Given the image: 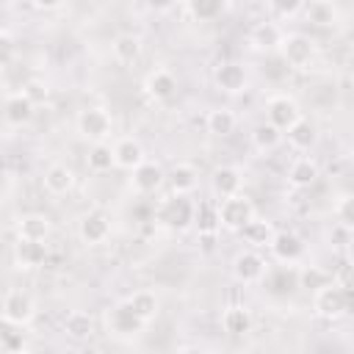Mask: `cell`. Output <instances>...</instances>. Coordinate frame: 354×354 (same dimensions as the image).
<instances>
[{
	"mask_svg": "<svg viewBox=\"0 0 354 354\" xmlns=\"http://www.w3.org/2000/svg\"><path fill=\"white\" fill-rule=\"evenodd\" d=\"M194 213H196V207L188 199V194H169V196L158 199L152 218H155V224L180 232V230H188L194 224Z\"/></svg>",
	"mask_w": 354,
	"mask_h": 354,
	"instance_id": "obj_1",
	"label": "cell"
},
{
	"mask_svg": "<svg viewBox=\"0 0 354 354\" xmlns=\"http://www.w3.org/2000/svg\"><path fill=\"white\" fill-rule=\"evenodd\" d=\"M313 310L326 321H340L351 310V290L332 279L318 290H313Z\"/></svg>",
	"mask_w": 354,
	"mask_h": 354,
	"instance_id": "obj_2",
	"label": "cell"
},
{
	"mask_svg": "<svg viewBox=\"0 0 354 354\" xmlns=\"http://www.w3.org/2000/svg\"><path fill=\"white\" fill-rule=\"evenodd\" d=\"M279 58L285 61L288 69H307L315 61V41L307 33H282V41L277 47Z\"/></svg>",
	"mask_w": 354,
	"mask_h": 354,
	"instance_id": "obj_3",
	"label": "cell"
},
{
	"mask_svg": "<svg viewBox=\"0 0 354 354\" xmlns=\"http://www.w3.org/2000/svg\"><path fill=\"white\" fill-rule=\"evenodd\" d=\"M252 216H254V205H252V199H249V196H243L241 191H238V194H232V196H221V199H218V207H216L218 227L238 232V230H241Z\"/></svg>",
	"mask_w": 354,
	"mask_h": 354,
	"instance_id": "obj_4",
	"label": "cell"
},
{
	"mask_svg": "<svg viewBox=\"0 0 354 354\" xmlns=\"http://www.w3.org/2000/svg\"><path fill=\"white\" fill-rule=\"evenodd\" d=\"M75 127H77L80 138H86L88 144H100V141H108V136L113 130V119L105 108H83L75 119Z\"/></svg>",
	"mask_w": 354,
	"mask_h": 354,
	"instance_id": "obj_5",
	"label": "cell"
},
{
	"mask_svg": "<svg viewBox=\"0 0 354 354\" xmlns=\"http://www.w3.org/2000/svg\"><path fill=\"white\" fill-rule=\"evenodd\" d=\"M147 324L136 315V310L130 307V301H116L113 307L105 310V329L116 337H136Z\"/></svg>",
	"mask_w": 354,
	"mask_h": 354,
	"instance_id": "obj_6",
	"label": "cell"
},
{
	"mask_svg": "<svg viewBox=\"0 0 354 354\" xmlns=\"http://www.w3.org/2000/svg\"><path fill=\"white\" fill-rule=\"evenodd\" d=\"M266 274H268V263L257 249H241L232 257V277L241 285H257L266 279Z\"/></svg>",
	"mask_w": 354,
	"mask_h": 354,
	"instance_id": "obj_7",
	"label": "cell"
},
{
	"mask_svg": "<svg viewBox=\"0 0 354 354\" xmlns=\"http://www.w3.org/2000/svg\"><path fill=\"white\" fill-rule=\"evenodd\" d=\"M77 238L86 243V246H100L111 238V216L100 207L88 210L80 216L77 221Z\"/></svg>",
	"mask_w": 354,
	"mask_h": 354,
	"instance_id": "obj_8",
	"label": "cell"
},
{
	"mask_svg": "<svg viewBox=\"0 0 354 354\" xmlns=\"http://www.w3.org/2000/svg\"><path fill=\"white\" fill-rule=\"evenodd\" d=\"M299 116H301V108H299V102H296L290 94H274V97H268V102H266V122H271V124L279 127L282 133H285Z\"/></svg>",
	"mask_w": 354,
	"mask_h": 354,
	"instance_id": "obj_9",
	"label": "cell"
},
{
	"mask_svg": "<svg viewBox=\"0 0 354 354\" xmlns=\"http://www.w3.org/2000/svg\"><path fill=\"white\" fill-rule=\"evenodd\" d=\"M0 310H3V318L17 324V326H28L33 321V315H36V304H33L30 293H25V290H8L3 296V307Z\"/></svg>",
	"mask_w": 354,
	"mask_h": 354,
	"instance_id": "obj_10",
	"label": "cell"
},
{
	"mask_svg": "<svg viewBox=\"0 0 354 354\" xmlns=\"http://www.w3.org/2000/svg\"><path fill=\"white\" fill-rule=\"evenodd\" d=\"M246 80H249L246 66L238 64V61H221V64L213 69V83H216V88L224 91V94H238V91H243V88H246Z\"/></svg>",
	"mask_w": 354,
	"mask_h": 354,
	"instance_id": "obj_11",
	"label": "cell"
},
{
	"mask_svg": "<svg viewBox=\"0 0 354 354\" xmlns=\"http://www.w3.org/2000/svg\"><path fill=\"white\" fill-rule=\"evenodd\" d=\"M268 252H271L274 260H279V263H296V260H301V254H304V243H301V238H299L296 232H290V230H277V232L271 235V241H268Z\"/></svg>",
	"mask_w": 354,
	"mask_h": 354,
	"instance_id": "obj_12",
	"label": "cell"
},
{
	"mask_svg": "<svg viewBox=\"0 0 354 354\" xmlns=\"http://www.w3.org/2000/svg\"><path fill=\"white\" fill-rule=\"evenodd\" d=\"M144 94L149 100H155V102H169L177 94V77H174V72H169L163 66L147 72V77H144Z\"/></svg>",
	"mask_w": 354,
	"mask_h": 354,
	"instance_id": "obj_13",
	"label": "cell"
},
{
	"mask_svg": "<svg viewBox=\"0 0 354 354\" xmlns=\"http://www.w3.org/2000/svg\"><path fill=\"white\" fill-rule=\"evenodd\" d=\"M130 174H133V177H130L133 191H136V194H144V196H147V194H155V191L163 185V180H166V171H163L155 160H147V158H144Z\"/></svg>",
	"mask_w": 354,
	"mask_h": 354,
	"instance_id": "obj_14",
	"label": "cell"
},
{
	"mask_svg": "<svg viewBox=\"0 0 354 354\" xmlns=\"http://www.w3.org/2000/svg\"><path fill=\"white\" fill-rule=\"evenodd\" d=\"M111 149H113V169H124V171H133V169L147 158L141 141L133 138V136L116 138V141L111 144Z\"/></svg>",
	"mask_w": 354,
	"mask_h": 354,
	"instance_id": "obj_15",
	"label": "cell"
},
{
	"mask_svg": "<svg viewBox=\"0 0 354 354\" xmlns=\"http://www.w3.org/2000/svg\"><path fill=\"white\" fill-rule=\"evenodd\" d=\"M44 260H47V241H25V238H17V243H14V266L17 268L33 271V268L44 266Z\"/></svg>",
	"mask_w": 354,
	"mask_h": 354,
	"instance_id": "obj_16",
	"label": "cell"
},
{
	"mask_svg": "<svg viewBox=\"0 0 354 354\" xmlns=\"http://www.w3.org/2000/svg\"><path fill=\"white\" fill-rule=\"evenodd\" d=\"M33 113H36V105L25 97V91H14V94H8L6 102H3V119H6L11 127L28 124V122L33 119Z\"/></svg>",
	"mask_w": 354,
	"mask_h": 354,
	"instance_id": "obj_17",
	"label": "cell"
},
{
	"mask_svg": "<svg viewBox=\"0 0 354 354\" xmlns=\"http://www.w3.org/2000/svg\"><path fill=\"white\" fill-rule=\"evenodd\" d=\"M41 185L50 196H64L72 191L75 185V171L66 166V163H50L44 169V177H41Z\"/></svg>",
	"mask_w": 354,
	"mask_h": 354,
	"instance_id": "obj_18",
	"label": "cell"
},
{
	"mask_svg": "<svg viewBox=\"0 0 354 354\" xmlns=\"http://www.w3.org/2000/svg\"><path fill=\"white\" fill-rule=\"evenodd\" d=\"M53 232V224L44 213H25L17 218V238L25 241H47Z\"/></svg>",
	"mask_w": 354,
	"mask_h": 354,
	"instance_id": "obj_19",
	"label": "cell"
},
{
	"mask_svg": "<svg viewBox=\"0 0 354 354\" xmlns=\"http://www.w3.org/2000/svg\"><path fill=\"white\" fill-rule=\"evenodd\" d=\"M241 183H243V177H241V169H235V166H216L213 174H210V191L218 199L238 194L241 191Z\"/></svg>",
	"mask_w": 354,
	"mask_h": 354,
	"instance_id": "obj_20",
	"label": "cell"
},
{
	"mask_svg": "<svg viewBox=\"0 0 354 354\" xmlns=\"http://www.w3.org/2000/svg\"><path fill=\"white\" fill-rule=\"evenodd\" d=\"M318 177H321V166H318V160H313V158H307V155L296 158V160L288 166V183H290L293 188H310Z\"/></svg>",
	"mask_w": 354,
	"mask_h": 354,
	"instance_id": "obj_21",
	"label": "cell"
},
{
	"mask_svg": "<svg viewBox=\"0 0 354 354\" xmlns=\"http://www.w3.org/2000/svg\"><path fill=\"white\" fill-rule=\"evenodd\" d=\"M285 138H288V144L296 149V152H304V149H310L315 141H318V127L310 122V119H304V116H299L285 133H282Z\"/></svg>",
	"mask_w": 354,
	"mask_h": 354,
	"instance_id": "obj_22",
	"label": "cell"
},
{
	"mask_svg": "<svg viewBox=\"0 0 354 354\" xmlns=\"http://www.w3.org/2000/svg\"><path fill=\"white\" fill-rule=\"evenodd\" d=\"M166 180H169L171 194H191V191L199 185V171H196L194 163H185V160H183V163H174V166L169 169Z\"/></svg>",
	"mask_w": 354,
	"mask_h": 354,
	"instance_id": "obj_23",
	"label": "cell"
},
{
	"mask_svg": "<svg viewBox=\"0 0 354 354\" xmlns=\"http://www.w3.org/2000/svg\"><path fill=\"white\" fill-rule=\"evenodd\" d=\"M252 326H254L252 310H246L243 304H232V307H227V310L221 313V329H224L227 335L241 337V335L252 332Z\"/></svg>",
	"mask_w": 354,
	"mask_h": 354,
	"instance_id": "obj_24",
	"label": "cell"
},
{
	"mask_svg": "<svg viewBox=\"0 0 354 354\" xmlns=\"http://www.w3.org/2000/svg\"><path fill=\"white\" fill-rule=\"evenodd\" d=\"M238 232H241V238L249 243V249H263V246H268V241H271V235H274L277 230H274V224H271V221L252 216V218H249Z\"/></svg>",
	"mask_w": 354,
	"mask_h": 354,
	"instance_id": "obj_25",
	"label": "cell"
},
{
	"mask_svg": "<svg viewBox=\"0 0 354 354\" xmlns=\"http://www.w3.org/2000/svg\"><path fill=\"white\" fill-rule=\"evenodd\" d=\"M127 301H130V307L136 310V315H138L144 324H152V321L158 318V313H160V299H158L155 290H149V288L133 290V293L127 296Z\"/></svg>",
	"mask_w": 354,
	"mask_h": 354,
	"instance_id": "obj_26",
	"label": "cell"
},
{
	"mask_svg": "<svg viewBox=\"0 0 354 354\" xmlns=\"http://www.w3.org/2000/svg\"><path fill=\"white\" fill-rule=\"evenodd\" d=\"M249 41H252V47H254V50L277 53L279 41H282V30H279V25H274V22H260V25H254V28H252Z\"/></svg>",
	"mask_w": 354,
	"mask_h": 354,
	"instance_id": "obj_27",
	"label": "cell"
},
{
	"mask_svg": "<svg viewBox=\"0 0 354 354\" xmlns=\"http://www.w3.org/2000/svg\"><path fill=\"white\" fill-rule=\"evenodd\" d=\"M141 50H144V44H141V36H136V33H119V36L111 41V53H113V58H116L119 64H133V61H138V58H141Z\"/></svg>",
	"mask_w": 354,
	"mask_h": 354,
	"instance_id": "obj_28",
	"label": "cell"
},
{
	"mask_svg": "<svg viewBox=\"0 0 354 354\" xmlns=\"http://www.w3.org/2000/svg\"><path fill=\"white\" fill-rule=\"evenodd\" d=\"M279 144H282V130L274 127L271 122H260V124L252 130V147H254L260 155L274 152Z\"/></svg>",
	"mask_w": 354,
	"mask_h": 354,
	"instance_id": "obj_29",
	"label": "cell"
},
{
	"mask_svg": "<svg viewBox=\"0 0 354 354\" xmlns=\"http://www.w3.org/2000/svg\"><path fill=\"white\" fill-rule=\"evenodd\" d=\"M205 124H207V133H213V136H218V138H227L230 133H235L238 116H235L230 108H213V111L207 113Z\"/></svg>",
	"mask_w": 354,
	"mask_h": 354,
	"instance_id": "obj_30",
	"label": "cell"
},
{
	"mask_svg": "<svg viewBox=\"0 0 354 354\" xmlns=\"http://www.w3.org/2000/svg\"><path fill=\"white\" fill-rule=\"evenodd\" d=\"M64 332H66V337H72V340H88L91 332H94V321H91L88 313L72 310V313L64 318Z\"/></svg>",
	"mask_w": 354,
	"mask_h": 354,
	"instance_id": "obj_31",
	"label": "cell"
},
{
	"mask_svg": "<svg viewBox=\"0 0 354 354\" xmlns=\"http://www.w3.org/2000/svg\"><path fill=\"white\" fill-rule=\"evenodd\" d=\"M304 17H307V22H313L318 28H329V25H335L337 11L329 0H310V6L304 8Z\"/></svg>",
	"mask_w": 354,
	"mask_h": 354,
	"instance_id": "obj_32",
	"label": "cell"
},
{
	"mask_svg": "<svg viewBox=\"0 0 354 354\" xmlns=\"http://www.w3.org/2000/svg\"><path fill=\"white\" fill-rule=\"evenodd\" d=\"M227 8V0H188V11L196 22H213Z\"/></svg>",
	"mask_w": 354,
	"mask_h": 354,
	"instance_id": "obj_33",
	"label": "cell"
},
{
	"mask_svg": "<svg viewBox=\"0 0 354 354\" xmlns=\"http://www.w3.org/2000/svg\"><path fill=\"white\" fill-rule=\"evenodd\" d=\"M86 163H88V169H91V171H97V174L111 171V169H113V149H111V144H108V141L91 144Z\"/></svg>",
	"mask_w": 354,
	"mask_h": 354,
	"instance_id": "obj_34",
	"label": "cell"
},
{
	"mask_svg": "<svg viewBox=\"0 0 354 354\" xmlns=\"http://www.w3.org/2000/svg\"><path fill=\"white\" fill-rule=\"evenodd\" d=\"M332 282V271L321 268V266H304L299 274H296V285L304 288V290H318L321 285Z\"/></svg>",
	"mask_w": 354,
	"mask_h": 354,
	"instance_id": "obj_35",
	"label": "cell"
},
{
	"mask_svg": "<svg viewBox=\"0 0 354 354\" xmlns=\"http://www.w3.org/2000/svg\"><path fill=\"white\" fill-rule=\"evenodd\" d=\"M19 329H22V326H17V324L0 318V348H6V351H19V348H25V335H22Z\"/></svg>",
	"mask_w": 354,
	"mask_h": 354,
	"instance_id": "obj_36",
	"label": "cell"
},
{
	"mask_svg": "<svg viewBox=\"0 0 354 354\" xmlns=\"http://www.w3.org/2000/svg\"><path fill=\"white\" fill-rule=\"evenodd\" d=\"M332 216H335V221H337V224H343V227H351V224H354V199H351L348 194H343V196L335 202V207H332Z\"/></svg>",
	"mask_w": 354,
	"mask_h": 354,
	"instance_id": "obj_37",
	"label": "cell"
},
{
	"mask_svg": "<svg viewBox=\"0 0 354 354\" xmlns=\"http://www.w3.org/2000/svg\"><path fill=\"white\" fill-rule=\"evenodd\" d=\"M194 221L199 224V230H202V232H213V230L218 227V218H216V207H210V205H202V207H196V213H194Z\"/></svg>",
	"mask_w": 354,
	"mask_h": 354,
	"instance_id": "obj_38",
	"label": "cell"
},
{
	"mask_svg": "<svg viewBox=\"0 0 354 354\" xmlns=\"http://www.w3.org/2000/svg\"><path fill=\"white\" fill-rule=\"evenodd\" d=\"M22 91H25V97H28L33 105L47 102V97H50V88H47V83H41V80H28Z\"/></svg>",
	"mask_w": 354,
	"mask_h": 354,
	"instance_id": "obj_39",
	"label": "cell"
},
{
	"mask_svg": "<svg viewBox=\"0 0 354 354\" xmlns=\"http://www.w3.org/2000/svg\"><path fill=\"white\" fill-rule=\"evenodd\" d=\"M17 55V41L8 33H0V69H6Z\"/></svg>",
	"mask_w": 354,
	"mask_h": 354,
	"instance_id": "obj_40",
	"label": "cell"
},
{
	"mask_svg": "<svg viewBox=\"0 0 354 354\" xmlns=\"http://www.w3.org/2000/svg\"><path fill=\"white\" fill-rule=\"evenodd\" d=\"M301 3H304V0H268L271 11H274L277 17H293V14L301 8Z\"/></svg>",
	"mask_w": 354,
	"mask_h": 354,
	"instance_id": "obj_41",
	"label": "cell"
},
{
	"mask_svg": "<svg viewBox=\"0 0 354 354\" xmlns=\"http://www.w3.org/2000/svg\"><path fill=\"white\" fill-rule=\"evenodd\" d=\"M33 6L41 8V11H55V8L64 6V0H33Z\"/></svg>",
	"mask_w": 354,
	"mask_h": 354,
	"instance_id": "obj_42",
	"label": "cell"
},
{
	"mask_svg": "<svg viewBox=\"0 0 354 354\" xmlns=\"http://www.w3.org/2000/svg\"><path fill=\"white\" fill-rule=\"evenodd\" d=\"M174 3H177V0H147V6H149L152 11H169Z\"/></svg>",
	"mask_w": 354,
	"mask_h": 354,
	"instance_id": "obj_43",
	"label": "cell"
},
{
	"mask_svg": "<svg viewBox=\"0 0 354 354\" xmlns=\"http://www.w3.org/2000/svg\"><path fill=\"white\" fill-rule=\"evenodd\" d=\"M3 86H6V77H3V69H0V91H3Z\"/></svg>",
	"mask_w": 354,
	"mask_h": 354,
	"instance_id": "obj_44",
	"label": "cell"
}]
</instances>
